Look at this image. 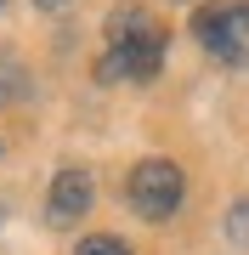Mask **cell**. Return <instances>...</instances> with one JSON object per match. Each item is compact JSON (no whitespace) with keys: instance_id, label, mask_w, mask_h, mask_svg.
Masks as SVG:
<instances>
[{"instance_id":"obj_8","label":"cell","mask_w":249,"mask_h":255,"mask_svg":"<svg viewBox=\"0 0 249 255\" xmlns=\"http://www.w3.org/2000/svg\"><path fill=\"white\" fill-rule=\"evenodd\" d=\"M34 6H68V0H34Z\"/></svg>"},{"instance_id":"obj_2","label":"cell","mask_w":249,"mask_h":255,"mask_svg":"<svg viewBox=\"0 0 249 255\" xmlns=\"http://www.w3.org/2000/svg\"><path fill=\"white\" fill-rule=\"evenodd\" d=\"M198 46L227 68H249V0H215V6H198L193 17Z\"/></svg>"},{"instance_id":"obj_5","label":"cell","mask_w":249,"mask_h":255,"mask_svg":"<svg viewBox=\"0 0 249 255\" xmlns=\"http://www.w3.org/2000/svg\"><path fill=\"white\" fill-rule=\"evenodd\" d=\"M74 255H130V244H125V238H113V233H91V238H80Z\"/></svg>"},{"instance_id":"obj_1","label":"cell","mask_w":249,"mask_h":255,"mask_svg":"<svg viewBox=\"0 0 249 255\" xmlns=\"http://www.w3.org/2000/svg\"><path fill=\"white\" fill-rule=\"evenodd\" d=\"M165 46L170 34L159 28L148 11L125 6L119 17L108 23V51L96 63V80H153L159 63H165Z\"/></svg>"},{"instance_id":"obj_7","label":"cell","mask_w":249,"mask_h":255,"mask_svg":"<svg viewBox=\"0 0 249 255\" xmlns=\"http://www.w3.org/2000/svg\"><path fill=\"white\" fill-rule=\"evenodd\" d=\"M227 233L238 238V244H249V199H244V204H232V216H227Z\"/></svg>"},{"instance_id":"obj_4","label":"cell","mask_w":249,"mask_h":255,"mask_svg":"<svg viewBox=\"0 0 249 255\" xmlns=\"http://www.w3.org/2000/svg\"><path fill=\"white\" fill-rule=\"evenodd\" d=\"M91 210V176L80 170V164H68V170H57V182L46 193V216L57 227H74V221Z\"/></svg>"},{"instance_id":"obj_6","label":"cell","mask_w":249,"mask_h":255,"mask_svg":"<svg viewBox=\"0 0 249 255\" xmlns=\"http://www.w3.org/2000/svg\"><path fill=\"white\" fill-rule=\"evenodd\" d=\"M17 80H23V68H17V57H11V51H0V102H6L11 91H17Z\"/></svg>"},{"instance_id":"obj_3","label":"cell","mask_w":249,"mask_h":255,"mask_svg":"<svg viewBox=\"0 0 249 255\" xmlns=\"http://www.w3.org/2000/svg\"><path fill=\"white\" fill-rule=\"evenodd\" d=\"M130 204H136V216H148V221H165L175 216V204H181V170H175L170 159H142L136 170H130Z\"/></svg>"}]
</instances>
